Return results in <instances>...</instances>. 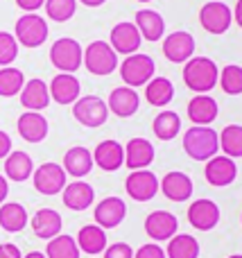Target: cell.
<instances>
[{"mask_svg":"<svg viewBox=\"0 0 242 258\" xmlns=\"http://www.w3.org/2000/svg\"><path fill=\"white\" fill-rule=\"evenodd\" d=\"M32 172H34V163H32V156L27 152H9L7 159H5V177L12 179V181H27Z\"/></svg>","mask_w":242,"mask_h":258,"instance_id":"28","label":"cell"},{"mask_svg":"<svg viewBox=\"0 0 242 258\" xmlns=\"http://www.w3.org/2000/svg\"><path fill=\"white\" fill-rule=\"evenodd\" d=\"M0 258H23V254L14 242H3L0 245Z\"/></svg>","mask_w":242,"mask_h":258,"instance_id":"43","label":"cell"},{"mask_svg":"<svg viewBox=\"0 0 242 258\" xmlns=\"http://www.w3.org/2000/svg\"><path fill=\"white\" fill-rule=\"evenodd\" d=\"M50 61L57 71L61 73H77L84 61V52H82V45L75 39H57L50 48Z\"/></svg>","mask_w":242,"mask_h":258,"instance_id":"5","label":"cell"},{"mask_svg":"<svg viewBox=\"0 0 242 258\" xmlns=\"http://www.w3.org/2000/svg\"><path fill=\"white\" fill-rule=\"evenodd\" d=\"M217 82H220L222 91H224L226 95H240L242 93V68L235 66V63L224 66V71L220 73Z\"/></svg>","mask_w":242,"mask_h":258,"instance_id":"39","label":"cell"},{"mask_svg":"<svg viewBox=\"0 0 242 258\" xmlns=\"http://www.w3.org/2000/svg\"><path fill=\"white\" fill-rule=\"evenodd\" d=\"M7 195H9V183H7V177H3V174H0V204H3V202L7 200Z\"/></svg>","mask_w":242,"mask_h":258,"instance_id":"46","label":"cell"},{"mask_svg":"<svg viewBox=\"0 0 242 258\" xmlns=\"http://www.w3.org/2000/svg\"><path fill=\"white\" fill-rule=\"evenodd\" d=\"M125 190L127 195L134 202H149L156 197L158 192V179L154 172L145 170H131V174L125 181Z\"/></svg>","mask_w":242,"mask_h":258,"instance_id":"10","label":"cell"},{"mask_svg":"<svg viewBox=\"0 0 242 258\" xmlns=\"http://www.w3.org/2000/svg\"><path fill=\"white\" fill-rule=\"evenodd\" d=\"M138 3H149V0H138Z\"/></svg>","mask_w":242,"mask_h":258,"instance_id":"51","label":"cell"},{"mask_svg":"<svg viewBox=\"0 0 242 258\" xmlns=\"http://www.w3.org/2000/svg\"><path fill=\"white\" fill-rule=\"evenodd\" d=\"M199 23L208 34H224L233 23V12L226 3H206L199 9Z\"/></svg>","mask_w":242,"mask_h":258,"instance_id":"9","label":"cell"},{"mask_svg":"<svg viewBox=\"0 0 242 258\" xmlns=\"http://www.w3.org/2000/svg\"><path fill=\"white\" fill-rule=\"evenodd\" d=\"M50 30H48V23H45V18H41L39 14H25V16H21L16 21V32H14V36H16V41L21 45H25V48H39V45L45 43V39H48Z\"/></svg>","mask_w":242,"mask_h":258,"instance_id":"7","label":"cell"},{"mask_svg":"<svg viewBox=\"0 0 242 258\" xmlns=\"http://www.w3.org/2000/svg\"><path fill=\"white\" fill-rule=\"evenodd\" d=\"M217 111H220V109H217V102L206 93H197L188 102V118L193 125L208 127L217 118Z\"/></svg>","mask_w":242,"mask_h":258,"instance_id":"26","label":"cell"},{"mask_svg":"<svg viewBox=\"0 0 242 258\" xmlns=\"http://www.w3.org/2000/svg\"><path fill=\"white\" fill-rule=\"evenodd\" d=\"M220 71L208 57H190L184 66V82L193 93H208L215 89Z\"/></svg>","mask_w":242,"mask_h":258,"instance_id":"1","label":"cell"},{"mask_svg":"<svg viewBox=\"0 0 242 258\" xmlns=\"http://www.w3.org/2000/svg\"><path fill=\"white\" fill-rule=\"evenodd\" d=\"M125 215H127V204L120 197H104L95 206V224L102 229H116L125 220Z\"/></svg>","mask_w":242,"mask_h":258,"instance_id":"19","label":"cell"},{"mask_svg":"<svg viewBox=\"0 0 242 258\" xmlns=\"http://www.w3.org/2000/svg\"><path fill=\"white\" fill-rule=\"evenodd\" d=\"M23 84H25L23 71H18V68H14V66L0 68V95H3V98H14V95H18Z\"/></svg>","mask_w":242,"mask_h":258,"instance_id":"36","label":"cell"},{"mask_svg":"<svg viewBox=\"0 0 242 258\" xmlns=\"http://www.w3.org/2000/svg\"><path fill=\"white\" fill-rule=\"evenodd\" d=\"M18 57V41L9 32H0V66H12Z\"/></svg>","mask_w":242,"mask_h":258,"instance_id":"40","label":"cell"},{"mask_svg":"<svg viewBox=\"0 0 242 258\" xmlns=\"http://www.w3.org/2000/svg\"><path fill=\"white\" fill-rule=\"evenodd\" d=\"M134 21H136L134 25L138 27L140 36L147 41H158L166 34V21H163V16L158 12H154V9H140V12H136Z\"/></svg>","mask_w":242,"mask_h":258,"instance_id":"27","label":"cell"},{"mask_svg":"<svg viewBox=\"0 0 242 258\" xmlns=\"http://www.w3.org/2000/svg\"><path fill=\"white\" fill-rule=\"evenodd\" d=\"M48 89H50V100H54L57 104H75V100L82 93L79 80L72 73L54 75V80L48 84Z\"/></svg>","mask_w":242,"mask_h":258,"instance_id":"18","label":"cell"},{"mask_svg":"<svg viewBox=\"0 0 242 258\" xmlns=\"http://www.w3.org/2000/svg\"><path fill=\"white\" fill-rule=\"evenodd\" d=\"M177 229H179V220L168 211H154L145 220V233L156 242L170 240L172 236H177Z\"/></svg>","mask_w":242,"mask_h":258,"instance_id":"13","label":"cell"},{"mask_svg":"<svg viewBox=\"0 0 242 258\" xmlns=\"http://www.w3.org/2000/svg\"><path fill=\"white\" fill-rule=\"evenodd\" d=\"M45 14L50 21L66 23L75 16L77 12V0H45Z\"/></svg>","mask_w":242,"mask_h":258,"instance_id":"38","label":"cell"},{"mask_svg":"<svg viewBox=\"0 0 242 258\" xmlns=\"http://www.w3.org/2000/svg\"><path fill=\"white\" fill-rule=\"evenodd\" d=\"M32 181H34V188L41 192V195H59V192L66 188V170L57 163H43L32 172Z\"/></svg>","mask_w":242,"mask_h":258,"instance_id":"8","label":"cell"},{"mask_svg":"<svg viewBox=\"0 0 242 258\" xmlns=\"http://www.w3.org/2000/svg\"><path fill=\"white\" fill-rule=\"evenodd\" d=\"M233 21L238 23L242 27V0H238V5H235V12H233Z\"/></svg>","mask_w":242,"mask_h":258,"instance_id":"47","label":"cell"},{"mask_svg":"<svg viewBox=\"0 0 242 258\" xmlns=\"http://www.w3.org/2000/svg\"><path fill=\"white\" fill-rule=\"evenodd\" d=\"M168 258H199V242L197 238L188 236V233H179L172 236L166 249Z\"/></svg>","mask_w":242,"mask_h":258,"instance_id":"33","label":"cell"},{"mask_svg":"<svg viewBox=\"0 0 242 258\" xmlns=\"http://www.w3.org/2000/svg\"><path fill=\"white\" fill-rule=\"evenodd\" d=\"M30 222H32L34 236L41 238V240H50V238L59 236V233H61V227H63L61 215H59L54 209H39Z\"/></svg>","mask_w":242,"mask_h":258,"instance_id":"22","label":"cell"},{"mask_svg":"<svg viewBox=\"0 0 242 258\" xmlns=\"http://www.w3.org/2000/svg\"><path fill=\"white\" fill-rule=\"evenodd\" d=\"M109 111L118 118H131L140 107V98L136 93V89L131 86H118V89L111 91L109 95V102H107Z\"/></svg>","mask_w":242,"mask_h":258,"instance_id":"15","label":"cell"},{"mask_svg":"<svg viewBox=\"0 0 242 258\" xmlns=\"http://www.w3.org/2000/svg\"><path fill=\"white\" fill-rule=\"evenodd\" d=\"M0 227L7 233H18L27 227V211L23 204L5 202L0 204Z\"/></svg>","mask_w":242,"mask_h":258,"instance_id":"31","label":"cell"},{"mask_svg":"<svg viewBox=\"0 0 242 258\" xmlns=\"http://www.w3.org/2000/svg\"><path fill=\"white\" fill-rule=\"evenodd\" d=\"M21 104L27 111H43L50 104V89L43 80H30L21 89Z\"/></svg>","mask_w":242,"mask_h":258,"instance_id":"24","label":"cell"},{"mask_svg":"<svg viewBox=\"0 0 242 258\" xmlns=\"http://www.w3.org/2000/svg\"><path fill=\"white\" fill-rule=\"evenodd\" d=\"M109 39H111L109 45H111L118 54H134V52H138L140 43H143V36H140L138 27L129 21H122V23H118V25H113Z\"/></svg>","mask_w":242,"mask_h":258,"instance_id":"11","label":"cell"},{"mask_svg":"<svg viewBox=\"0 0 242 258\" xmlns=\"http://www.w3.org/2000/svg\"><path fill=\"white\" fill-rule=\"evenodd\" d=\"M184 150L190 159L195 161H208L220 150V136L215 129L195 125L184 134Z\"/></svg>","mask_w":242,"mask_h":258,"instance_id":"2","label":"cell"},{"mask_svg":"<svg viewBox=\"0 0 242 258\" xmlns=\"http://www.w3.org/2000/svg\"><path fill=\"white\" fill-rule=\"evenodd\" d=\"M134 258H168V256L156 242H147V245H143L138 251H136Z\"/></svg>","mask_w":242,"mask_h":258,"instance_id":"42","label":"cell"},{"mask_svg":"<svg viewBox=\"0 0 242 258\" xmlns=\"http://www.w3.org/2000/svg\"><path fill=\"white\" fill-rule=\"evenodd\" d=\"M43 3H45V0H16L18 7L25 9L27 14H32V12H36L39 7H43Z\"/></svg>","mask_w":242,"mask_h":258,"instance_id":"45","label":"cell"},{"mask_svg":"<svg viewBox=\"0 0 242 258\" xmlns=\"http://www.w3.org/2000/svg\"><path fill=\"white\" fill-rule=\"evenodd\" d=\"M172 98H175V86L166 77H152L145 84V100L152 107H166L172 102Z\"/></svg>","mask_w":242,"mask_h":258,"instance_id":"32","label":"cell"},{"mask_svg":"<svg viewBox=\"0 0 242 258\" xmlns=\"http://www.w3.org/2000/svg\"><path fill=\"white\" fill-rule=\"evenodd\" d=\"M82 5H86V7H102L107 0H79Z\"/></svg>","mask_w":242,"mask_h":258,"instance_id":"48","label":"cell"},{"mask_svg":"<svg viewBox=\"0 0 242 258\" xmlns=\"http://www.w3.org/2000/svg\"><path fill=\"white\" fill-rule=\"evenodd\" d=\"M77 247H79V251L91 254V256L102 254L107 249V233H104V229L98 227V224L82 227L79 233H77Z\"/></svg>","mask_w":242,"mask_h":258,"instance_id":"30","label":"cell"},{"mask_svg":"<svg viewBox=\"0 0 242 258\" xmlns=\"http://www.w3.org/2000/svg\"><path fill=\"white\" fill-rule=\"evenodd\" d=\"M154 136L158 141H172V138L179 136L181 132V118L175 111H161L152 122Z\"/></svg>","mask_w":242,"mask_h":258,"instance_id":"34","label":"cell"},{"mask_svg":"<svg viewBox=\"0 0 242 258\" xmlns=\"http://www.w3.org/2000/svg\"><path fill=\"white\" fill-rule=\"evenodd\" d=\"M195 52V39L190 32H172L163 41V54L172 63H184L193 57Z\"/></svg>","mask_w":242,"mask_h":258,"instance_id":"12","label":"cell"},{"mask_svg":"<svg viewBox=\"0 0 242 258\" xmlns=\"http://www.w3.org/2000/svg\"><path fill=\"white\" fill-rule=\"evenodd\" d=\"M154 161V145L147 138H131L125 145V165L129 170H145Z\"/></svg>","mask_w":242,"mask_h":258,"instance_id":"21","label":"cell"},{"mask_svg":"<svg viewBox=\"0 0 242 258\" xmlns=\"http://www.w3.org/2000/svg\"><path fill=\"white\" fill-rule=\"evenodd\" d=\"M12 152V138L7 132L0 129V159H7V154Z\"/></svg>","mask_w":242,"mask_h":258,"instance_id":"44","label":"cell"},{"mask_svg":"<svg viewBox=\"0 0 242 258\" xmlns=\"http://www.w3.org/2000/svg\"><path fill=\"white\" fill-rule=\"evenodd\" d=\"M61 192H63V204L70 211H86L95 202L93 186L82 181V179H77V181H72V183H66V188H63Z\"/></svg>","mask_w":242,"mask_h":258,"instance_id":"23","label":"cell"},{"mask_svg":"<svg viewBox=\"0 0 242 258\" xmlns=\"http://www.w3.org/2000/svg\"><path fill=\"white\" fill-rule=\"evenodd\" d=\"M158 190L170 202H188L193 195V179L186 172H168L158 181Z\"/></svg>","mask_w":242,"mask_h":258,"instance_id":"20","label":"cell"},{"mask_svg":"<svg viewBox=\"0 0 242 258\" xmlns=\"http://www.w3.org/2000/svg\"><path fill=\"white\" fill-rule=\"evenodd\" d=\"M23 258H45V254H41V251H30V254L23 256Z\"/></svg>","mask_w":242,"mask_h":258,"instance_id":"49","label":"cell"},{"mask_svg":"<svg viewBox=\"0 0 242 258\" xmlns=\"http://www.w3.org/2000/svg\"><path fill=\"white\" fill-rule=\"evenodd\" d=\"M220 150L229 159H240L242 156V125H229L222 129Z\"/></svg>","mask_w":242,"mask_h":258,"instance_id":"37","label":"cell"},{"mask_svg":"<svg viewBox=\"0 0 242 258\" xmlns=\"http://www.w3.org/2000/svg\"><path fill=\"white\" fill-rule=\"evenodd\" d=\"M84 66L91 75H111L118 68V52L107 43V41H93L84 50Z\"/></svg>","mask_w":242,"mask_h":258,"instance_id":"3","label":"cell"},{"mask_svg":"<svg viewBox=\"0 0 242 258\" xmlns=\"http://www.w3.org/2000/svg\"><path fill=\"white\" fill-rule=\"evenodd\" d=\"M156 73V63L149 54H127V59L120 63V77L127 86L131 89H138V86H145Z\"/></svg>","mask_w":242,"mask_h":258,"instance_id":"4","label":"cell"},{"mask_svg":"<svg viewBox=\"0 0 242 258\" xmlns=\"http://www.w3.org/2000/svg\"><path fill=\"white\" fill-rule=\"evenodd\" d=\"M188 222L197 231H211L220 222V206L211 200H197L188 209Z\"/></svg>","mask_w":242,"mask_h":258,"instance_id":"14","label":"cell"},{"mask_svg":"<svg viewBox=\"0 0 242 258\" xmlns=\"http://www.w3.org/2000/svg\"><path fill=\"white\" fill-rule=\"evenodd\" d=\"M104 258H134V249L127 242H113V245H107Z\"/></svg>","mask_w":242,"mask_h":258,"instance_id":"41","label":"cell"},{"mask_svg":"<svg viewBox=\"0 0 242 258\" xmlns=\"http://www.w3.org/2000/svg\"><path fill=\"white\" fill-rule=\"evenodd\" d=\"M93 163L100 165V170L104 172H116L118 168L125 165V145H120L118 141H102L93 152Z\"/></svg>","mask_w":242,"mask_h":258,"instance_id":"17","label":"cell"},{"mask_svg":"<svg viewBox=\"0 0 242 258\" xmlns=\"http://www.w3.org/2000/svg\"><path fill=\"white\" fill-rule=\"evenodd\" d=\"M18 134H21L23 141L27 143H41L48 136V120L45 116H41L39 111H25L16 122Z\"/></svg>","mask_w":242,"mask_h":258,"instance_id":"25","label":"cell"},{"mask_svg":"<svg viewBox=\"0 0 242 258\" xmlns=\"http://www.w3.org/2000/svg\"><path fill=\"white\" fill-rule=\"evenodd\" d=\"M45 258H79L77 240L72 236H66V233L50 238L48 247H45Z\"/></svg>","mask_w":242,"mask_h":258,"instance_id":"35","label":"cell"},{"mask_svg":"<svg viewBox=\"0 0 242 258\" xmlns=\"http://www.w3.org/2000/svg\"><path fill=\"white\" fill-rule=\"evenodd\" d=\"M229 258H242V254H233V256H229Z\"/></svg>","mask_w":242,"mask_h":258,"instance_id":"50","label":"cell"},{"mask_svg":"<svg viewBox=\"0 0 242 258\" xmlns=\"http://www.w3.org/2000/svg\"><path fill=\"white\" fill-rule=\"evenodd\" d=\"M61 168L66 170V174H70V177L82 179L93 170V154H91L86 147H70V150L66 152V156H63Z\"/></svg>","mask_w":242,"mask_h":258,"instance_id":"29","label":"cell"},{"mask_svg":"<svg viewBox=\"0 0 242 258\" xmlns=\"http://www.w3.org/2000/svg\"><path fill=\"white\" fill-rule=\"evenodd\" d=\"M72 116L77 122H82L84 127H102L109 118V107L102 98L98 95H84V98H77L72 104Z\"/></svg>","mask_w":242,"mask_h":258,"instance_id":"6","label":"cell"},{"mask_svg":"<svg viewBox=\"0 0 242 258\" xmlns=\"http://www.w3.org/2000/svg\"><path fill=\"white\" fill-rule=\"evenodd\" d=\"M204 174H206V181L211 183V186H229V183L235 181V177H238V165H235L233 159H229V156H213V159H208V165L206 170H204Z\"/></svg>","mask_w":242,"mask_h":258,"instance_id":"16","label":"cell"}]
</instances>
